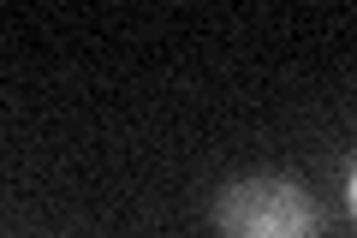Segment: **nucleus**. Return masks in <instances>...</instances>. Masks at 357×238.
<instances>
[{
  "label": "nucleus",
  "instance_id": "obj_1",
  "mask_svg": "<svg viewBox=\"0 0 357 238\" xmlns=\"http://www.w3.org/2000/svg\"><path fill=\"white\" fill-rule=\"evenodd\" d=\"M215 226L220 238H321V209L298 179L256 173L220 191Z\"/></svg>",
  "mask_w": 357,
  "mask_h": 238
}]
</instances>
